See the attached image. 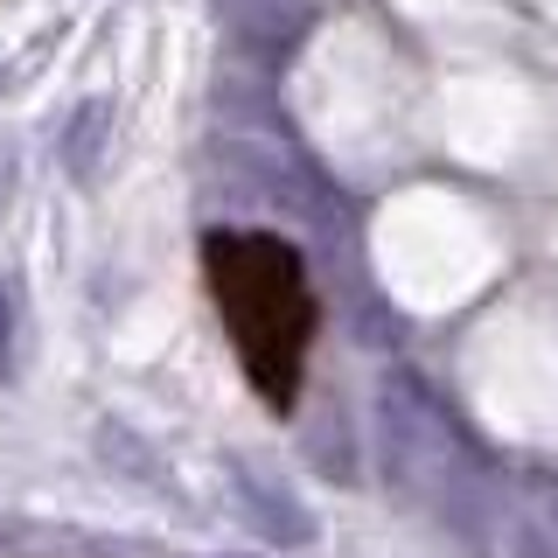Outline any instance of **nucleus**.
<instances>
[{
  "label": "nucleus",
  "instance_id": "1",
  "mask_svg": "<svg viewBox=\"0 0 558 558\" xmlns=\"http://www.w3.org/2000/svg\"><path fill=\"white\" fill-rule=\"evenodd\" d=\"M203 287L217 301V322L231 336V356L258 405L293 412L307 384V356L322 336V301L301 244L279 231H209L203 238Z\"/></svg>",
  "mask_w": 558,
  "mask_h": 558
}]
</instances>
